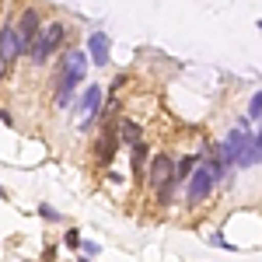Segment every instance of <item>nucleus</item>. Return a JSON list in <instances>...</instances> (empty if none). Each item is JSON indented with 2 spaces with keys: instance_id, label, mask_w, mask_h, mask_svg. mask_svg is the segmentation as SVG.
<instances>
[{
  "instance_id": "obj_1",
  "label": "nucleus",
  "mask_w": 262,
  "mask_h": 262,
  "mask_svg": "<svg viewBox=\"0 0 262 262\" xmlns=\"http://www.w3.org/2000/svg\"><path fill=\"white\" fill-rule=\"evenodd\" d=\"M147 182H150V192L158 196V203L171 206L175 192H179V185H175V158L171 154H154L147 161Z\"/></svg>"
},
{
  "instance_id": "obj_2",
  "label": "nucleus",
  "mask_w": 262,
  "mask_h": 262,
  "mask_svg": "<svg viewBox=\"0 0 262 262\" xmlns=\"http://www.w3.org/2000/svg\"><path fill=\"white\" fill-rule=\"evenodd\" d=\"M88 53L81 49H70V67H67V74H63V81L53 88V95H56V105L67 108V105H74V91L84 84V74H88Z\"/></svg>"
},
{
  "instance_id": "obj_3",
  "label": "nucleus",
  "mask_w": 262,
  "mask_h": 262,
  "mask_svg": "<svg viewBox=\"0 0 262 262\" xmlns=\"http://www.w3.org/2000/svg\"><path fill=\"white\" fill-rule=\"evenodd\" d=\"M63 39H67V28H63L60 21L42 25V32H39V39H35V46L28 49V63H32V67H46V63L56 56V49L63 46Z\"/></svg>"
},
{
  "instance_id": "obj_4",
  "label": "nucleus",
  "mask_w": 262,
  "mask_h": 262,
  "mask_svg": "<svg viewBox=\"0 0 262 262\" xmlns=\"http://www.w3.org/2000/svg\"><path fill=\"white\" fill-rule=\"evenodd\" d=\"M39 32H42V14L35 11V7H25L21 18H18V25H14V35H18V56H28V49L35 46Z\"/></svg>"
},
{
  "instance_id": "obj_5",
  "label": "nucleus",
  "mask_w": 262,
  "mask_h": 262,
  "mask_svg": "<svg viewBox=\"0 0 262 262\" xmlns=\"http://www.w3.org/2000/svg\"><path fill=\"white\" fill-rule=\"evenodd\" d=\"M213 189H217V179H213V171L206 168V161L200 158L196 171H192V179L185 182V203H189V206H200Z\"/></svg>"
},
{
  "instance_id": "obj_6",
  "label": "nucleus",
  "mask_w": 262,
  "mask_h": 262,
  "mask_svg": "<svg viewBox=\"0 0 262 262\" xmlns=\"http://www.w3.org/2000/svg\"><path fill=\"white\" fill-rule=\"evenodd\" d=\"M108 56H112L108 32H91V39H88V60L95 63V67H108Z\"/></svg>"
},
{
  "instance_id": "obj_7",
  "label": "nucleus",
  "mask_w": 262,
  "mask_h": 262,
  "mask_svg": "<svg viewBox=\"0 0 262 262\" xmlns=\"http://www.w3.org/2000/svg\"><path fill=\"white\" fill-rule=\"evenodd\" d=\"M0 60L11 70L14 60H18V35H14V21H4L0 25Z\"/></svg>"
},
{
  "instance_id": "obj_8",
  "label": "nucleus",
  "mask_w": 262,
  "mask_h": 262,
  "mask_svg": "<svg viewBox=\"0 0 262 262\" xmlns=\"http://www.w3.org/2000/svg\"><path fill=\"white\" fill-rule=\"evenodd\" d=\"M116 147H119V119L116 122H105V133H101L98 140V161L101 164H112V158H116Z\"/></svg>"
},
{
  "instance_id": "obj_9",
  "label": "nucleus",
  "mask_w": 262,
  "mask_h": 262,
  "mask_svg": "<svg viewBox=\"0 0 262 262\" xmlns=\"http://www.w3.org/2000/svg\"><path fill=\"white\" fill-rule=\"evenodd\" d=\"M129 158H133V161H129V168H133L129 175L140 182L143 175H147V161H150V147H147V140L133 143V147H129Z\"/></svg>"
},
{
  "instance_id": "obj_10",
  "label": "nucleus",
  "mask_w": 262,
  "mask_h": 262,
  "mask_svg": "<svg viewBox=\"0 0 262 262\" xmlns=\"http://www.w3.org/2000/svg\"><path fill=\"white\" fill-rule=\"evenodd\" d=\"M143 140V129H140V122L137 119H119V143L122 147H133V143H140Z\"/></svg>"
},
{
  "instance_id": "obj_11",
  "label": "nucleus",
  "mask_w": 262,
  "mask_h": 262,
  "mask_svg": "<svg viewBox=\"0 0 262 262\" xmlns=\"http://www.w3.org/2000/svg\"><path fill=\"white\" fill-rule=\"evenodd\" d=\"M196 164H200V154H189V158H179V161H175V185H179V189L192 179Z\"/></svg>"
},
{
  "instance_id": "obj_12",
  "label": "nucleus",
  "mask_w": 262,
  "mask_h": 262,
  "mask_svg": "<svg viewBox=\"0 0 262 262\" xmlns=\"http://www.w3.org/2000/svg\"><path fill=\"white\" fill-rule=\"evenodd\" d=\"M245 119L252 122V119H262V91H255L252 95V101H248V116Z\"/></svg>"
},
{
  "instance_id": "obj_13",
  "label": "nucleus",
  "mask_w": 262,
  "mask_h": 262,
  "mask_svg": "<svg viewBox=\"0 0 262 262\" xmlns=\"http://www.w3.org/2000/svg\"><path fill=\"white\" fill-rule=\"evenodd\" d=\"M63 245H67V248H74V252H77V248H81V231H77V227H70V231H67V234H63Z\"/></svg>"
},
{
  "instance_id": "obj_14",
  "label": "nucleus",
  "mask_w": 262,
  "mask_h": 262,
  "mask_svg": "<svg viewBox=\"0 0 262 262\" xmlns=\"http://www.w3.org/2000/svg\"><path fill=\"white\" fill-rule=\"evenodd\" d=\"M39 217H46V221H60V210H53V206H46V203H42V206H39Z\"/></svg>"
},
{
  "instance_id": "obj_15",
  "label": "nucleus",
  "mask_w": 262,
  "mask_h": 262,
  "mask_svg": "<svg viewBox=\"0 0 262 262\" xmlns=\"http://www.w3.org/2000/svg\"><path fill=\"white\" fill-rule=\"evenodd\" d=\"M81 248H84V255H98V245L95 242H81Z\"/></svg>"
},
{
  "instance_id": "obj_16",
  "label": "nucleus",
  "mask_w": 262,
  "mask_h": 262,
  "mask_svg": "<svg viewBox=\"0 0 262 262\" xmlns=\"http://www.w3.org/2000/svg\"><path fill=\"white\" fill-rule=\"evenodd\" d=\"M206 238H210L213 245H227V242H224V234H221V231H213V234H206Z\"/></svg>"
},
{
  "instance_id": "obj_17",
  "label": "nucleus",
  "mask_w": 262,
  "mask_h": 262,
  "mask_svg": "<svg viewBox=\"0 0 262 262\" xmlns=\"http://www.w3.org/2000/svg\"><path fill=\"white\" fill-rule=\"evenodd\" d=\"M4 74H7V67H4V60H0V77H4Z\"/></svg>"
},
{
  "instance_id": "obj_18",
  "label": "nucleus",
  "mask_w": 262,
  "mask_h": 262,
  "mask_svg": "<svg viewBox=\"0 0 262 262\" xmlns=\"http://www.w3.org/2000/svg\"><path fill=\"white\" fill-rule=\"evenodd\" d=\"M77 262H91V259H77Z\"/></svg>"
}]
</instances>
